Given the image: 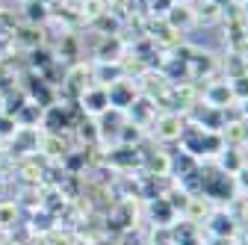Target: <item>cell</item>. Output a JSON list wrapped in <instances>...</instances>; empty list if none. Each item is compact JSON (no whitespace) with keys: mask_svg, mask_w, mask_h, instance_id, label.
<instances>
[{"mask_svg":"<svg viewBox=\"0 0 248 245\" xmlns=\"http://www.w3.org/2000/svg\"><path fill=\"white\" fill-rule=\"evenodd\" d=\"M183 145L186 154H192L195 160H207V157H219L222 151L228 148L222 133H213V130H204L198 124H192V121H186L183 124V133L177 139Z\"/></svg>","mask_w":248,"mask_h":245,"instance_id":"1","label":"cell"},{"mask_svg":"<svg viewBox=\"0 0 248 245\" xmlns=\"http://www.w3.org/2000/svg\"><path fill=\"white\" fill-rule=\"evenodd\" d=\"M236 195H239V189H236L233 174H228L222 168H201V198L231 204V201H236Z\"/></svg>","mask_w":248,"mask_h":245,"instance_id":"2","label":"cell"},{"mask_svg":"<svg viewBox=\"0 0 248 245\" xmlns=\"http://www.w3.org/2000/svg\"><path fill=\"white\" fill-rule=\"evenodd\" d=\"M107 98H109V109L127 112L130 104L139 98V86H136L130 77H121V80H115L112 86H107Z\"/></svg>","mask_w":248,"mask_h":245,"instance_id":"3","label":"cell"},{"mask_svg":"<svg viewBox=\"0 0 248 245\" xmlns=\"http://www.w3.org/2000/svg\"><path fill=\"white\" fill-rule=\"evenodd\" d=\"M139 80H142V83H139V92H142V95L151 98L157 107H166L169 92H171V83L166 80V74H163V71H145Z\"/></svg>","mask_w":248,"mask_h":245,"instance_id":"4","label":"cell"},{"mask_svg":"<svg viewBox=\"0 0 248 245\" xmlns=\"http://www.w3.org/2000/svg\"><path fill=\"white\" fill-rule=\"evenodd\" d=\"M189 121H192V124H198V127H204V130L222 133V127H225V112L216 109V107H210V104H204V101H198L189 109Z\"/></svg>","mask_w":248,"mask_h":245,"instance_id":"5","label":"cell"},{"mask_svg":"<svg viewBox=\"0 0 248 245\" xmlns=\"http://www.w3.org/2000/svg\"><path fill=\"white\" fill-rule=\"evenodd\" d=\"M183 124H186V118L180 112H163L157 115V121H154V136H157L160 142H177L180 133H183Z\"/></svg>","mask_w":248,"mask_h":245,"instance_id":"6","label":"cell"},{"mask_svg":"<svg viewBox=\"0 0 248 245\" xmlns=\"http://www.w3.org/2000/svg\"><path fill=\"white\" fill-rule=\"evenodd\" d=\"M219 71H222V65H219V59H216V53L195 50V56L189 59V77H192V83L195 80H216Z\"/></svg>","mask_w":248,"mask_h":245,"instance_id":"7","label":"cell"},{"mask_svg":"<svg viewBox=\"0 0 248 245\" xmlns=\"http://www.w3.org/2000/svg\"><path fill=\"white\" fill-rule=\"evenodd\" d=\"M204 104H210V107H216V109L233 107L236 98H233V92H231V83H228V80H210V83L204 86Z\"/></svg>","mask_w":248,"mask_h":245,"instance_id":"8","label":"cell"},{"mask_svg":"<svg viewBox=\"0 0 248 245\" xmlns=\"http://www.w3.org/2000/svg\"><path fill=\"white\" fill-rule=\"evenodd\" d=\"M127 115H130V124H136L139 130H145V127H151L154 121H157V104H154L151 98H145V95H139L130 104Z\"/></svg>","mask_w":248,"mask_h":245,"instance_id":"9","label":"cell"},{"mask_svg":"<svg viewBox=\"0 0 248 245\" xmlns=\"http://www.w3.org/2000/svg\"><path fill=\"white\" fill-rule=\"evenodd\" d=\"M80 109L86 115H104L109 109V98H107V89L104 86H89L83 95H80Z\"/></svg>","mask_w":248,"mask_h":245,"instance_id":"10","label":"cell"},{"mask_svg":"<svg viewBox=\"0 0 248 245\" xmlns=\"http://www.w3.org/2000/svg\"><path fill=\"white\" fill-rule=\"evenodd\" d=\"M127 53V45H124L121 36H104L95 47L98 62H121V56Z\"/></svg>","mask_w":248,"mask_h":245,"instance_id":"11","label":"cell"},{"mask_svg":"<svg viewBox=\"0 0 248 245\" xmlns=\"http://www.w3.org/2000/svg\"><path fill=\"white\" fill-rule=\"evenodd\" d=\"M207 230L213 233V239H233V233H236V219L231 216L228 210L213 213L210 222H207Z\"/></svg>","mask_w":248,"mask_h":245,"instance_id":"12","label":"cell"},{"mask_svg":"<svg viewBox=\"0 0 248 245\" xmlns=\"http://www.w3.org/2000/svg\"><path fill=\"white\" fill-rule=\"evenodd\" d=\"M171 30H177V33H183V30H189L192 24H195V12H192V6L189 3H171V9L166 12V18H163Z\"/></svg>","mask_w":248,"mask_h":245,"instance_id":"13","label":"cell"},{"mask_svg":"<svg viewBox=\"0 0 248 245\" xmlns=\"http://www.w3.org/2000/svg\"><path fill=\"white\" fill-rule=\"evenodd\" d=\"M107 163L115 168H133L142 163V157H139V148H133V145H115L107 154Z\"/></svg>","mask_w":248,"mask_h":245,"instance_id":"14","label":"cell"},{"mask_svg":"<svg viewBox=\"0 0 248 245\" xmlns=\"http://www.w3.org/2000/svg\"><path fill=\"white\" fill-rule=\"evenodd\" d=\"M151 219H154V225H157V228H171V225H174L177 213H174V207L166 201V195H163V198H151Z\"/></svg>","mask_w":248,"mask_h":245,"instance_id":"15","label":"cell"},{"mask_svg":"<svg viewBox=\"0 0 248 245\" xmlns=\"http://www.w3.org/2000/svg\"><path fill=\"white\" fill-rule=\"evenodd\" d=\"M12 42L21 45V47H30V50H33V47H42V45H45V30H42V27H33V24H27V27L15 30Z\"/></svg>","mask_w":248,"mask_h":245,"instance_id":"16","label":"cell"},{"mask_svg":"<svg viewBox=\"0 0 248 245\" xmlns=\"http://www.w3.org/2000/svg\"><path fill=\"white\" fill-rule=\"evenodd\" d=\"M24 21L33 24V27H42L50 21V6L42 3V0H24Z\"/></svg>","mask_w":248,"mask_h":245,"instance_id":"17","label":"cell"},{"mask_svg":"<svg viewBox=\"0 0 248 245\" xmlns=\"http://www.w3.org/2000/svg\"><path fill=\"white\" fill-rule=\"evenodd\" d=\"M92 77L98 80V86H112L115 80H121L124 77V71H121V65L118 62H98L95 68H92Z\"/></svg>","mask_w":248,"mask_h":245,"instance_id":"18","label":"cell"},{"mask_svg":"<svg viewBox=\"0 0 248 245\" xmlns=\"http://www.w3.org/2000/svg\"><path fill=\"white\" fill-rule=\"evenodd\" d=\"M107 0H80V9H77V18L83 24H95L101 15H107Z\"/></svg>","mask_w":248,"mask_h":245,"instance_id":"19","label":"cell"},{"mask_svg":"<svg viewBox=\"0 0 248 245\" xmlns=\"http://www.w3.org/2000/svg\"><path fill=\"white\" fill-rule=\"evenodd\" d=\"M222 71H225V77L228 80H236V77H242V74H248V62L236 53V50H228V56L222 59Z\"/></svg>","mask_w":248,"mask_h":245,"instance_id":"20","label":"cell"},{"mask_svg":"<svg viewBox=\"0 0 248 245\" xmlns=\"http://www.w3.org/2000/svg\"><path fill=\"white\" fill-rule=\"evenodd\" d=\"M242 166H245L242 145H239V148H225L222 154H219V168H222V171H228V174H236Z\"/></svg>","mask_w":248,"mask_h":245,"instance_id":"21","label":"cell"},{"mask_svg":"<svg viewBox=\"0 0 248 245\" xmlns=\"http://www.w3.org/2000/svg\"><path fill=\"white\" fill-rule=\"evenodd\" d=\"M195 12V24H216L222 21V6H216L213 0H201V6L192 9Z\"/></svg>","mask_w":248,"mask_h":245,"instance_id":"22","label":"cell"},{"mask_svg":"<svg viewBox=\"0 0 248 245\" xmlns=\"http://www.w3.org/2000/svg\"><path fill=\"white\" fill-rule=\"evenodd\" d=\"M53 62H56V53L53 50H47V47H33V50H30V65H33L39 74L47 71Z\"/></svg>","mask_w":248,"mask_h":245,"instance_id":"23","label":"cell"},{"mask_svg":"<svg viewBox=\"0 0 248 245\" xmlns=\"http://www.w3.org/2000/svg\"><path fill=\"white\" fill-rule=\"evenodd\" d=\"M95 33H101V36H121V18L112 15V12L101 15L95 21Z\"/></svg>","mask_w":248,"mask_h":245,"instance_id":"24","label":"cell"},{"mask_svg":"<svg viewBox=\"0 0 248 245\" xmlns=\"http://www.w3.org/2000/svg\"><path fill=\"white\" fill-rule=\"evenodd\" d=\"M74 130L80 133V139H83L86 148H92V145H98V142H101V130H98L95 121H77V127H74Z\"/></svg>","mask_w":248,"mask_h":245,"instance_id":"25","label":"cell"},{"mask_svg":"<svg viewBox=\"0 0 248 245\" xmlns=\"http://www.w3.org/2000/svg\"><path fill=\"white\" fill-rule=\"evenodd\" d=\"M228 83H231V92H233L236 104H239V101H248V74H242V77H236V80H228Z\"/></svg>","mask_w":248,"mask_h":245,"instance_id":"26","label":"cell"},{"mask_svg":"<svg viewBox=\"0 0 248 245\" xmlns=\"http://www.w3.org/2000/svg\"><path fill=\"white\" fill-rule=\"evenodd\" d=\"M15 130H18V121L6 112H0V139H12Z\"/></svg>","mask_w":248,"mask_h":245,"instance_id":"27","label":"cell"},{"mask_svg":"<svg viewBox=\"0 0 248 245\" xmlns=\"http://www.w3.org/2000/svg\"><path fill=\"white\" fill-rule=\"evenodd\" d=\"M18 216V207L15 204H0V225H12Z\"/></svg>","mask_w":248,"mask_h":245,"instance_id":"28","label":"cell"},{"mask_svg":"<svg viewBox=\"0 0 248 245\" xmlns=\"http://www.w3.org/2000/svg\"><path fill=\"white\" fill-rule=\"evenodd\" d=\"M233 180H236V189H239L242 195H248V166H242V168L233 174Z\"/></svg>","mask_w":248,"mask_h":245,"instance_id":"29","label":"cell"},{"mask_svg":"<svg viewBox=\"0 0 248 245\" xmlns=\"http://www.w3.org/2000/svg\"><path fill=\"white\" fill-rule=\"evenodd\" d=\"M239 127H242V145H248V118L239 121Z\"/></svg>","mask_w":248,"mask_h":245,"instance_id":"30","label":"cell"},{"mask_svg":"<svg viewBox=\"0 0 248 245\" xmlns=\"http://www.w3.org/2000/svg\"><path fill=\"white\" fill-rule=\"evenodd\" d=\"M236 53H239V56L245 59V62H248V39H245V42H242V45L236 47Z\"/></svg>","mask_w":248,"mask_h":245,"instance_id":"31","label":"cell"},{"mask_svg":"<svg viewBox=\"0 0 248 245\" xmlns=\"http://www.w3.org/2000/svg\"><path fill=\"white\" fill-rule=\"evenodd\" d=\"M213 3H216V6H222V9H225V6H231V3H242V0H213Z\"/></svg>","mask_w":248,"mask_h":245,"instance_id":"32","label":"cell"},{"mask_svg":"<svg viewBox=\"0 0 248 245\" xmlns=\"http://www.w3.org/2000/svg\"><path fill=\"white\" fill-rule=\"evenodd\" d=\"M236 107H239V115H242V118H248V101H239Z\"/></svg>","mask_w":248,"mask_h":245,"instance_id":"33","label":"cell"},{"mask_svg":"<svg viewBox=\"0 0 248 245\" xmlns=\"http://www.w3.org/2000/svg\"><path fill=\"white\" fill-rule=\"evenodd\" d=\"M174 3H192V0H174Z\"/></svg>","mask_w":248,"mask_h":245,"instance_id":"34","label":"cell"},{"mask_svg":"<svg viewBox=\"0 0 248 245\" xmlns=\"http://www.w3.org/2000/svg\"><path fill=\"white\" fill-rule=\"evenodd\" d=\"M242 3H245V0H242Z\"/></svg>","mask_w":248,"mask_h":245,"instance_id":"35","label":"cell"}]
</instances>
